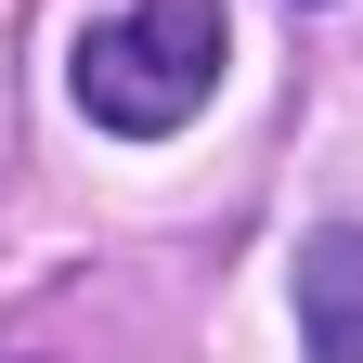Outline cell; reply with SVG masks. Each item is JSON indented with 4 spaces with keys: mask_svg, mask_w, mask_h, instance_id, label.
Instances as JSON below:
<instances>
[{
    "mask_svg": "<svg viewBox=\"0 0 363 363\" xmlns=\"http://www.w3.org/2000/svg\"><path fill=\"white\" fill-rule=\"evenodd\" d=\"M65 91H78L91 130H117V143H169V130L220 91V0H130V13L78 26Z\"/></svg>",
    "mask_w": 363,
    "mask_h": 363,
    "instance_id": "cell-1",
    "label": "cell"
},
{
    "mask_svg": "<svg viewBox=\"0 0 363 363\" xmlns=\"http://www.w3.org/2000/svg\"><path fill=\"white\" fill-rule=\"evenodd\" d=\"M298 350L311 363H363V220L298 234Z\"/></svg>",
    "mask_w": 363,
    "mask_h": 363,
    "instance_id": "cell-2",
    "label": "cell"
}]
</instances>
